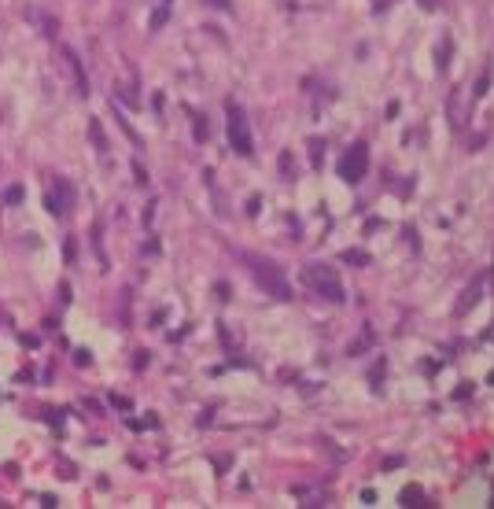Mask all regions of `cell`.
<instances>
[{
  "label": "cell",
  "instance_id": "6da1fadb",
  "mask_svg": "<svg viewBox=\"0 0 494 509\" xmlns=\"http://www.w3.org/2000/svg\"><path fill=\"white\" fill-rule=\"evenodd\" d=\"M302 284L313 288L321 299H328V303H343V284L336 280V269L332 266H321V262L302 266Z\"/></svg>",
  "mask_w": 494,
  "mask_h": 509
},
{
  "label": "cell",
  "instance_id": "7a4b0ae2",
  "mask_svg": "<svg viewBox=\"0 0 494 509\" xmlns=\"http://www.w3.org/2000/svg\"><path fill=\"white\" fill-rule=\"evenodd\" d=\"M247 266H251L254 273V280L269 291V295H277V299H291V288H288V280H284V273L273 266V262H265L258 258V254H247Z\"/></svg>",
  "mask_w": 494,
  "mask_h": 509
},
{
  "label": "cell",
  "instance_id": "3957f363",
  "mask_svg": "<svg viewBox=\"0 0 494 509\" xmlns=\"http://www.w3.org/2000/svg\"><path fill=\"white\" fill-rule=\"evenodd\" d=\"M229 144L236 155H251L254 144H251V133H247V122H244V111L229 103Z\"/></svg>",
  "mask_w": 494,
  "mask_h": 509
},
{
  "label": "cell",
  "instance_id": "277c9868",
  "mask_svg": "<svg viewBox=\"0 0 494 509\" xmlns=\"http://www.w3.org/2000/svg\"><path fill=\"white\" fill-rule=\"evenodd\" d=\"M365 163H369V155H365V144H350V152L339 159V177L343 181H362L365 177Z\"/></svg>",
  "mask_w": 494,
  "mask_h": 509
},
{
  "label": "cell",
  "instance_id": "5b68a950",
  "mask_svg": "<svg viewBox=\"0 0 494 509\" xmlns=\"http://www.w3.org/2000/svg\"><path fill=\"white\" fill-rule=\"evenodd\" d=\"M89 137H92V144H96L100 152L107 148V140H103V129H100V122H92V126H89Z\"/></svg>",
  "mask_w": 494,
  "mask_h": 509
},
{
  "label": "cell",
  "instance_id": "8992f818",
  "mask_svg": "<svg viewBox=\"0 0 494 509\" xmlns=\"http://www.w3.org/2000/svg\"><path fill=\"white\" fill-rule=\"evenodd\" d=\"M343 262H358V266H369V254H362V251H343Z\"/></svg>",
  "mask_w": 494,
  "mask_h": 509
},
{
  "label": "cell",
  "instance_id": "52a82bcc",
  "mask_svg": "<svg viewBox=\"0 0 494 509\" xmlns=\"http://www.w3.org/2000/svg\"><path fill=\"white\" fill-rule=\"evenodd\" d=\"M196 140H207V122H203V115H196Z\"/></svg>",
  "mask_w": 494,
  "mask_h": 509
},
{
  "label": "cell",
  "instance_id": "ba28073f",
  "mask_svg": "<svg viewBox=\"0 0 494 509\" xmlns=\"http://www.w3.org/2000/svg\"><path fill=\"white\" fill-rule=\"evenodd\" d=\"M22 200V188H7V203H18Z\"/></svg>",
  "mask_w": 494,
  "mask_h": 509
},
{
  "label": "cell",
  "instance_id": "9c48e42d",
  "mask_svg": "<svg viewBox=\"0 0 494 509\" xmlns=\"http://www.w3.org/2000/svg\"><path fill=\"white\" fill-rule=\"evenodd\" d=\"M211 4H222V7H229V0H211Z\"/></svg>",
  "mask_w": 494,
  "mask_h": 509
}]
</instances>
